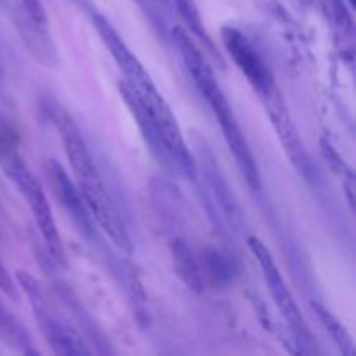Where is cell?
Returning <instances> with one entry per match:
<instances>
[{"instance_id": "cell-10", "label": "cell", "mask_w": 356, "mask_h": 356, "mask_svg": "<svg viewBox=\"0 0 356 356\" xmlns=\"http://www.w3.org/2000/svg\"><path fill=\"white\" fill-rule=\"evenodd\" d=\"M197 153H195V163L200 165L202 172H204L205 184L211 188L212 198L219 204L222 214L229 219L232 222L242 221V212H240V205L236 202L235 195L229 190L228 183H226L225 176H222L221 169H219L218 162L214 159V153L209 148L207 143L204 139H197Z\"/></svg>"}, {"instance_id": "cell-6", "label": "cell", "mask_w": 356, "mask_h": 356, "mask_svg": "<svg viewBox=\"0 0 356 356\" xmlns=\"http://www.w3.org/2000/svg\"><path fill=\"white\" fill-rule=\"evenodd\" d=\"M221 38L228 54L232 56L235 65L245 75L247 82L256 90L263 103L280 94L273 73L268 68L263 56L238 28L225 26L221 30Z\"/></svg>"}, {"instance_id": "cell-2", "label": "cell", "mask_w": 356, "mask_h": 356, "mask_svg": "<svg viewBox=\"0 0 356 356\" xmlns=\"http://www.w3.org/2000/svg\"><path fill=\"white\" fill-rule=\"evenodd\" d=\"M52 122H54L58 134L61 138L63 146H65L66 159H68L72 172L75 176V184L79 186L94 221L103 232L108 233L111 242L122 249L124 252H132V243L129 238V233L125 229L124 221L117 211L113 198L108 191L106 184L103 181L99 167L96 165L83 139L82 132L76 127L75 120L70 117V113L63 108H54L52 110Z\"/></svg>"}, {"instance_id": "cell-18", "label": "cell", "mask_w": 356, "mask_h": 356, "mask_svg": "<svg viewBox=\"0 0 356 356\" xmlns=\"http://www.w3.org/2000/svg\"><path fill=\"white\" fill-rule=\"evenodd\" d=\"M0 291L6 292L7 296H16V289H14L13 278L9 277L7 270L3 268L2 261H0Z\"/></svg>"}, {"instance_id": "cell-16", "label": "cell", "mask_w": 356, "mask_h": 356, "mask_svg": "<svg viewBox=\"0 0 356 356\" xmlns=\"http://www.w3.org/2000/svg\"><path fill=\"white\" fill-rule=\"evenodd\" d=\"M320 6H322L327 17H329L337 28H341V30H351V28H353L351 16L350 13H348L343 0H320Z\"/></svg>"}, {"instance_id": "cell-13", "label": "cell", "mask_w": 356, "mask_h": 356, "mask_svg": "<svg viewBox=\"0 0 356 356\" xmlns=\"http://www.w3.org/2000/svg\"><path fill=\"white\" fill-rule=\"evenodd\" d=\"M174 3H176V9L177 13H179L181 19H183V23L186 24L184 30L204 45V51H207L209 56L218 59V61L222 65L221 54L218 52L214 42H212V38L209 37L207 30H205L204 21H202V16H200V10H198L197 7V2H195V0H174Z\"/></svg>"}, {"instance_id": "cell-5", "label": "cell", "mask_w": 356, "mask_h": 356, "mask_svg": "<svg viewBox=\"0 0 356 356\" xmlns=\"http://www.w3.org/2000/svg\"><path fill=\"white\" fill-rule=\"evenodd\" d=\"M16 280L26 298L30 299L35 320H37L42 336L45 337L51 350L56 355H89L90 348H87L80 334L65 325V322L51 308L40 284L28 271H16Z\"/></svg>"}, {"instance_id": "cell-19", "label": "cell", "mask_w": 356, "mask_h": 356, "mask_svg": "<svg viewBox=\"0 0 356 356\" xmlns=\"http://www.w3.org/2000/svg\"><path fill=\"white\" fill-rule=\"evenodd\" d=\"M348 2H350V3H355V0H348Z\"/></svg>"}, {"instance_id": "cell-15", "label": "cell", "mask_w": 356, "mask_h": 356, "mask_svg": "<svg viewBox=\"0 0 356 356\" xmlns=\"http://www.w3.org/2000/svg\"><path fill=\"white\" fill-rule=\"evenodd\" d=\"M313 309H315V313L318 315L320 322L323 323L327 332H329L330 336H332V339L337 343V346H339L344 353L348 355L353 353V343H351V337L348 336V332L344 330V327L341 325L339 320H337L329 309L323 308V306L320 305H313Z\"/></svg>"}, {"instance_id": "cell-1", "label": "cell", "mask_w": 356, "mask_h": 356, "mask_svg": "<svg viewBox=\"0 0 356 356\" xmlns=\"http://www.w3.org/2000/svg\"><path fill=\"white\" fill-rule=\"evenodd\" d=\"M92 24L99 33L101 40L110 51L111 58L115 59L117 66L124 75V83L127 86L129 92L134 96L139 106L148 117L149 125L155 131L160 145L165 149L170 163L177 172L186 176L188 179H197V163H195L193 153L190 152L183 131L177 124L176 115L170 110L169 103L156 89L155 82L152 80L149 73L139 61L138 56L129 49L124 38L120 37L113 24L99 13H92Z\"/></svg>"}, {"instance_id": "cell-11", "label": "cell", "mask_w": 356, "mask_h": 356, "mask_svg": "<svg viewBox=\"0 0 356 356\" xmlns=\"http://www.w3.org/2000/svg\"><path fill=\"white\" fill-rule=\"evenodd\" d=\"M170 252H172L174 270H176V275L181 278V282L190 291L204 292L207 285H205L204 273H202L198 254L181 238L174 240L172 245H170Z\"/></svg>"}, {"instance_id": "cell-7", "label": "cell", "mask_w": 356, "mask_h": 356, "mask_svg": "<svg viewBox=\"0 0 356 356\" xmlns=\"http://www.w3.org/2000/svg\"><path fill=\"white\" fill-rule=\"evenodd\" d=\"M249 249L256 263L259 264L261 271H263V278L266 282L268 291H270L278 312L284 316L285 322L289 323V327L294 332V336L298 337V341L305 343L306 339H309L308 325H306L305 318H302L301 312H299L298 305H296L294 298H292L291 291H289L287 284H285L284 277H282L277 261L273 259L268 247L257 236H249Z\"/></svg>"}, {"instance_id": "cell-12", "label": "cell", "mask_w": 356, "mask_h": 356, "mask_svg": "<svg viewBox=\"0 0 356 356\" xmlns=\"http://www.w3.org/2000/svg\"><path fill=\"white\" fill-rule=\"evenodd\" d=\"M0 339L23 355H37L26 327L0 301Z\"/></svg>"}, {"instance_id": "cell-9", "label": "cell", "mask_w": 356, "mask_h": 356, "mask_svg": "<svg viewBox=\"0 0 356 356\" xmlns=\"http://www.w3.org/2000/svg\"><path fill=\"white\" fill-rule=\"evenodd\" d=\"M264 108H266L268 115H270L271 124H273L278 139H280L282 146H284L291 162L298 167V170L306 179H309L313 176V167L309 163V156L306 153L305 145H302L301 138H299L298 131H296L294 122L291 120L289 110L285 108V101L282 94H277L271 99L264 101Z\"/></svg>"}, {"instance_id": "cell-14", "label": "cell", "mask_w": 356, "mask_h": 356, "mask_svg": "<svg viewBox=\"0 0 356 356\" xmlns=\"http://www.w3.org/2000/svg\"><path fill=\"white\" fill-rule=\"evenodd\" d=\"M202 273H204L205 285H226L233 277V264L228 257L214 249H204L198 252Z\"/></svg>"}, {"instance_id": "cell-4", "label": "cell", "mask_w": 356, "mask_h": 356, "mask_svg": "<svg viewBox=\"0 0 356 356\" xmlns=\"http://www.w3.org/2000/svg\"><path fill=\"white\" fill-rule=\"evenodd\" d=\"M0 167L7 174V177L16 184L19 193L26 200L28 207H30L31 214L35 218V222L38 226L42 240L47 247V254L51 261L58 266H65V245H63V240L59 236V229L54 221V214H52L47 195H45L44 188H42L40 181L37 179L33 170L26 165V162L21 159L19 153L14 149V146L2 136H0Z\"/></svg>"}, {"instance_id": "cell-3", "label": "cell", "mask_w": 356, "mask_h": 356, "mask_svg": "<svg viewBox=\"0 0 356 356\" xmlns=\"http://www.w3.org/2000/svg\"><path fill=\"white\" fill-rule=\"evenodd\" d=\"M172 40L176 44L177 51H179L181 58H183L184 65H186L188 72H190L191 80H193L195 86L202 92V96L209 103L214 117L218 118L226 145H228L243 179L247 181V184H249L252 191L261 190L259 170H257L256 160H254L252 152H250L249 143H247L245 136H243L242 129H240L235 111H233L225 90L221 89L214 72L209 66L207 59L204 58L198 45L195 44L193 37H190V33L184 28H174Z\"/></svg>"}, {"instance_id": "cell-17", "label": "cell", "mask_w": 356, "mask_h": 356, "mask_svg": "<svg viewBox=\"0 0 356 356\" xmlns=\"http://www.w3.org/2000/svg\"><path fill=\"white\" fill-rule=\"evenodd\" d=\"M24 9V16L40 26H47V16H45L44 6L40 0H19Z\"/></svg>"}, {"instance_id": "cell-8", "label": "cell", "mask_w": 356, "mask_h": 356, "mask_svg": "<svg viewBox=\"0 0 356 356\" xmlns=\"http://www.w3.org/2000/svg\"><path fill=\"white\" fill-rule=\"evenodd\" d=\"M45 174H47L52 193L58 198L59 205L65 209L66 214L70 216L75 228L89 242L96 240V232H94L96 221H94L92 214H90L89 207H87L86 200H83L75 181L65 172V169H63L58 160H47V163H45Z\"/></svg>"}]
</instances>
